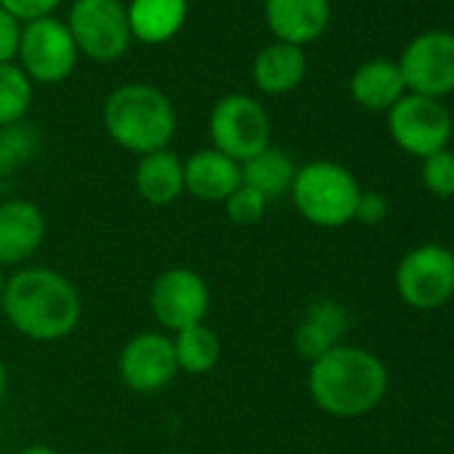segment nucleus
Returning a JSON list of instances; mask_svg holds the SVG:
<instances>
[{"instance_id":"f257e3e1","label":"nucleus","mask_w":454,"mask_h":454,"mask_svg":"<svg viewBox=\"0 0 454 454\" xmlns=\"http://www.w3.org/2000/svg\"><path fill=\"white\" fill-rule=\"evenodd\" d=\"M0 310L17 334L46 345L70 337L83 318L78 286L46 265H25L9 276Z\"/></svg>"},{"instance_id":"f03ea898","label":"nucleus","mask_w":454,"mask_h":454,"mask_svg":"<svg viewBox=\"0 0 454 454\" xmlns=\"http://www.w3.org/2000/svg\"><path fill=\"white\" fill-rule=\"evenodd\" d=\"M313 403L340 419H356L380 406L387 393V369L366 348L334 345L308 369Z\"/></svg>"},{"instance_id":"7ed1b4c3","label":"nucleus","mask_w":454,"mask_h":454,"mask_svg":"<svg viewBox=\"0 0 454 454\" xmlns=\"http://www.w3.org/2000/svg\"><path fill=\"white\" fill-rule=\"evenodd\" d=\"M102 123L121 150L142 158L168 147L176 134V110L160 89L123 83L105 99Z\"/></svg>"},{"instance_id":"20e7f679","label":"nucleus","mask_w":454,"mask_h":454,"mask_svg":"<svg viewBox=\"0 0 454 454\" xmlns=\"http://www.w3.org/2000/svg\"><path fill=\"white\" fill-rule=\"evenodd\" d=\"M289 195L305 222L324 227V231H334V227H345L356 219L361 184L342 163L310 160L297 166Z\"/></svg>"},{"instance_id":"39448f33","label":"nucleus","mask_w":454,"mask_h":454,"mask_svg":"<svg viewBox=\"0 0 454 454\" xmlns=\"http://www.w3.org/2000/svg\"><path fill=\"white\" fill-rule=\"evenodd\" d=\"M270 115L249 94H227L208 113L211 147L239 163L270 147Z\"/></svg>"},{"instance_id":"423d86ee","label":"nucleus","mask_w":454,"mask_h":454,"mask_svg":"<svg viewBox=\"0 0 454 454\" xmlns=\"http://www.w3.org/2000/svg\"><path fill=\"white\" fill-rule=\"evenodd\" d=\"M65 25L78 51L94 62H115L129 51L131 27L121 0H75Z\"/></svg>"},{"instance_id":"0eeeda50","label":"nucleus","mask_w":454,"mask_h":454,"mask_svg":"<svg viewBox=\"0 0 454 454\" xmlns=\"http://www.w3.org/2000/svg\"><path fill=\"white\" fill-rule=\"evenodd\" d=\"M81 51L67 30V25L57 17H46L22 27L17 65L33 83H62L73 75Z\"/></svg>"},{"instance_id":"6e6552de","label":"nucleus","mask_w":454,"mask_h":454,"mask_svg":"<svg viewBox=\"0 0 454 454\" xmlns=\"http://www.w3.org/2000/svg\"><path fill=\"white\" fill-rule=\"evenodd\" d=\"M387 131L390 139L414 158H427L438 150H446L454 123L441 99L403 94L387 110Z\"/></svg>"},{"instance_id":"1a4fd4ad","label":"nucleus","mask_w":454,"mask_h":454,"mask_svg":"<svg viewBox=\"0 0 454 454\" xmlns=\"http://www.w3.org/2000/svg\"><path fill=\"white\" fill-rule=\"evenodd\" d=\"M395 289L414 310H438L454 297V252L425 244L403 254L395 268Z\"/></svg>"},{"instance_id":"9d476101","label":"nucleus","mask_w":454,"mask_h":454,"mask_svg":"<svg viewBox=\"0 0 454 454\" xmlns=\"http://www.w3.org/2000/svg\"><path fill=\"white\" fill-rule=\"evenodd\" d=\"M147 302L155 324L166 334H174L206 321L211 310V289L198 270L168 268L153 281Z\"/></svg>"},{"instance_id":"9b49d317","label":"nucleus","mask_w":454,"mask_h":454,"mask_svg":"<svg viewBox=\"0 0 454 454\" xmlns=\"http://www.w3.org/2000/svg\"><path fill=\"white\" fill-rule=\"evenodd\" d=\"M409 94L441 99L454 91V33H419L395 62Z\"/></svg>"},{"instance_id":"f8f14e48","label":"nucleus","mask_w":454,"mask_h":454,"mask_svg":"<svg viewBox=\"0 0 454 454\" xmlns=\"http://www.w3.org/2000/svg\"><path fill=\"white\" fill-rule=\"evenodd\" d=\"M118 374L131 393L153 395L166 390L179 377L171 334L147 329L129 337L118 353Z\"/></svg>"},{"instance_id":"ddd939ff","label":"nucleus","mask_w":454,"mask_h":454,"mask_svg":"<svg viewBox=\"0 0 454 454\" xmlns=\"http://www.w3.org/2000/svg\"><path fill=\"white\" fill-rule=\"evenodd\" d=\"M49 233L46 214L27 198L0 200V268H25Z\"/></svg>"},{"instance_id":"4468645a","label":"nucleus","mask_w":454,"mask_h":454,"mask_svg":"<svg viewBox=\"0 0 454 454\" xmlns=\"http://www.w3.org/2000/svg\"><path fill=\"white\" fill-rule=\"evenodd\" d=\"M265 20L276 41L302 49L326 33L332 4L329 0H265Z\"/></svg>"},{"instance_id":"2eb2a0df","label":"nucleus","mask_w":454,"mask_h":454,"mask_svg":"<svg viewBox=\"0 0 454 454\" xmlns=\"http://www.w3.org/2000/svg\"><path fill=\"white\" fill-rule=\"evenodd\" d=\"M184 166V192L203 203H224L244 182H241V163L227 158L214 147H200L190 158L182 160Z\"/></svg>"},{"instance_id":"dca6fc26","label":"nucleus","mask_w":454,"mask_h":454,"mask_svg":"<svg viewBox=\"0 0 454 454\" xmlns=\"http://www.w3.org/2000/svg\"><path fill=\"white\" fill-rule=\"evenodd\" d=\"M134 190L150 206H171L184 195L182 158L168 147L142 155L134 168Z\"/></svg>"},{"instance_id":"f3484780","label":"nucleus","mask_w":454,"mask_h":454,"mask_svg":"<svg viewBox=\"0 0 454 454\" xmlns=\"http://www.w3.org/2000/svg\"><path fill=\"white\" fill-rule=\"evenodd\" d=\"M305 73H308L305 51L300 46L281 43V41L265 46L254 57V65H252L254 86L270 97H281V94L294 91L305 81Z\"/></svg>"},{"instance_id":"a211bd4d","label":"nucleus","mask_w":454,"mask_h":454,"mask_svg":"<svg viewBox=\"0 0 454 454\" xmlns=\"http://www.w3.org/2000/svg\"><path fill=\"white\" fill-rule=\"evenodd\" d=\"M348 332V310L334 300L313 302L300 326L294 329V350L308 361H316L334 345H342V334Z\"/></svg>"},{"instance_id":"6ab92c4d","label":"nucleus","mask_w":454,"mask_h":454,"mask_svg":"<svg viewBox=\"0 0 454 454\" xmlns=\"http://www.w3.org/2000/svg\"><path fill=\"white\" fill-rule=\"evenodd\" d=\"M131 38L160 46L179 35L187 20V0H131L126 9Z\"/></svg>"},{"instance_id":"aec40b11","label":"nucleus","mask_w":454,"mask_h":454,"mask_svg":"<svg viewBox=\"0 0 454 454\" xmlns=\"http://www.w3.org/2000/svg\"><path fill=\"white\" fill-rule=\"evenodd\" d=\"M406 94L401 70L390 59H369L350 78V97L364 110H390Z\"/></svg>"},{"instance_id":"412c9836","label":"nucleus","mask_w":454,"mask_h":454,"mask_svg":"<svg viewBox=\"0 0 454 454\" xmlns=\"http://www.w3.org/2000/svg\"><path fill=\"white\" fill-rule=\"evenodd\" d=\"M294 176H297V163L292 160V155H286L273 145L241 163V182L262 192L268 200L286 195L292 190Z\"/></svg>"},{"instance_id":"4be33fe9","label":"nucleus","mask_w":454,"mask_h":454,"mask_svg":"<svg viewBox=\"0 0 454 454\" xmlns=\"http://www.w3.org/2000/svg\"><path fill=\"white\" fill-rule=\"evenodd\" d=\"M171 342H174V358L179 374H190V377L211 374L222 358V340L206 321L174 332Z\"/></svg>"},{"instance_id":"5701e85b","label":"nucleus","mask_w":454,"mask_h":454,"mask_svg":"<svg viewBox=\"0 0 454 454\" xmlns=\"http://www.w3.org/2000/svg\"><path fill=\"white\" fill-rule=\"evenodd\" d=\"M33 81L17 62L0 65V129H12L30 113Z\"/></svg>"},{"instance_id":"b1692460","label":"nucleus","mask_w":454,"mask_h":454,"mask_svg":"<svg viewBox=\"0 0 454 454\" xmlns=\"http://www.w3.org/2000/svg\"><path fill=\"white\" fill-rule=\"evenodd\" d=\"M268 203H270V200H268L262 192H257V190H252V187L241 184V187H239L231 198H227L222 206H224L227 219H231L233 224H239V227H249V224H257V222L265 216Z\"/></svg>"},{"instance_id":"393cba45","label":"nucleus","mask_w":454,"mask_h":454,"mask_svg":"<svg viewBox=\"0 0 454 454\" xmlns=\"http://www.w3.org/2000/svg\"><path fill=\"white\" fill-rule=\"evenodd\" d=\"M422 184L438 198L454 195V153L449 147L422 158Z\"/></svg>"},{"instance_id":"a878e982","label":"nucleus","mask_w":454,"mask_h":454,"mask_svg":"<svg viewBox=\"0 0 454 454\" xmlns=\"http://www.w3.org/2000/svg\"><path fill=\"white\" fill-rule=\"evenodd\" d=\"M59 4L62 0H0V6H4L20 25H30V22L54 17Z\"/></svg>"},{"instance_id":"bb28decb","label":"nucleus","mask_w":454,"mask_h":454,"mask_svg":"<svg viewBox=\"0 0 454 454\" xmlns=\"http://www.w3.org/2000/svg\"><path fill=\"white\" fill-rule=\"evenodd\" d=\"M387 198L377 190H361L356 203V222L361 224H380L387 216Z\"/></svg>"},{"instance_id":"cd10ccee","label":"nucleus","mask_w":454,"mask_h":454,"mask_svg":"<svg viewBox=\"0 0 454 454\" xmlns=\"http://www.w3.org/2000/svg\"><path fill=\"white\" fill-rule=\"evenodd\" d=\"M20 35H22V25L0 6V65H9L17 59Z\"/></svg>"},{"instance_id":"c85d7f7f","label":"nucleus","mask_w":454,"mask_h":454,"mask_svg":"<svg viewBox=\"0 0 454 454\" xmlns=\"http://www.w3.org/2000/svg\"><path fill=\"white\" fill-rule=\"evenodd\" d=\"M17 454H59V451L54 446H49V443H30V446L20 449Z\"/></svg>"},{"instance_id":"c756f323","label":"nucleus","mask_w":454,"mask_h":454,"mask_svg":"<svg viewBox=\"0 0 454 454\" xmlns=\"http://www.w3.org/2000/svg\"><path fill=\"white\" fill-rule=\"evenodd\" d=\"M6 393H9V369H6V361L0 358V406L6 401Z\"/></svg>"},{"instance_id":"7c9ffc66","label":"nucleus","mask_w":454,"mask_h":454,"mask_svg":"<svg viewBox=\"0 0 454 454\" xmlns=\"http://www.w3.org/2000/svg\"><path fill=\"white\" fill-rule=\"evenodd\" d=\"M4 286H6V273L0 268V297H4Z\"/></svg>"}]
</instances>
